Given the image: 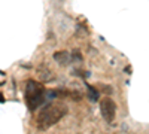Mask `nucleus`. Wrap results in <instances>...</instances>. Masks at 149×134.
I'll return each mask as SVG.
<instances>
[{
	"label": "nucleus",
	"mask_w": 149,
	"mask_h": 134,
	"mask_svg": "<svg viewBox=\"0 0 149 134\" xmlns=\"http://www.w3.org/2000/svg\"><path fill=\"white\" fill-rule=\"evenodd\" d=\"M67 112V107L63 104H54V103H48L43 109L40 115L37 116V125L39 128H49L51 125L57 124L58 121L63 118Z\"/></svg>",
	"instance_id": "obj_1"
},
{
	"label": "nucleus",
	"mask_w": 149,
	"mask_h": 134,
	"mask_svg": "<svg viewBox=\"0 0 149 134\" xmlns=\"http://www.w3.org/2000/svg\"><path fill=\"white\" fill-rule=\"evenodd\" d=\"M26 101L30 110H36L39 106L48 101V91L43 88V85L34 81H29L26 85Z\"/></svg>",
	"instance_id": "obj_2"
},
{
	"label": "nucleus",
	"mask_w": 149,
	"mask_h": 134,
	"mask_svg": "<svg viewBox=\"0 0 149 134\" xmlns=\"http://www.w3.org/2000/svg\"><path fill=\"white\" fill-rule=\"evenodd\" d=\"M115 110H116V106L113 103V100L106 97L100 101V112H102V116L107 121V122H112L115 118Z\"/></svg>",
	"instance_id": "obj_3"
},
{
	"label": "nucleus",
	"mask_w": 149,
	"mask_h": 134,
	"mask_svg": "<svg viewBox=\"0 0 149 134\" xmlns=\"http://www.w3.org/2000/svg\"><path fill=\"white\" fill-rule=\"evenodd\" d=\"M54 60H55V61H57L58 64L66 66V64H69V63H70L72 57H70V54H69V52H66V51H58V52H55V54H54Z\"/></svg>",
	"instance_id": "obj_4"
},
{
	"label": "nucleus",
	"mask_w": 149,
	"mask_h": 134,
	"mask_svg": "<svg viewBox=\"0 0 149 134\" xmlns=\"http://www.w3.org/2000/svg\"><path fill=\"white\" fill-rule=\"evenodd\" d=\"M88 97H90V100L91 101H98V91L94 88V87H90L88 85Z\"/></svg>",
	"instance_id": "obj_5"
},
{
	"label": "nucleus",
	"mask_w": 149,
	"mask_h": 134,
	"mask_svg": "<svg viewBox=\"0 0 149 134\" xmlns=\"http://www.w3.org/2000/svg\"><path fill=\"white\" fill-rule=\"evenodd\" d=\"M73 58H74V60H79V61L82 60V57H81V54H79L78 51H74V52H73Z\"/></svg>",
	"instance_id": "obj_6"
}]
</instances>
